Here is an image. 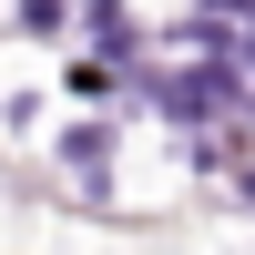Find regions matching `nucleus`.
<instances>
[{"label":"nucleus","instance_id":"obj_1","mask_svg":"<svg viewBox=\"0 0 255 255\" xmlns=\"http://www.w3.org/2000/svg\"><path fill=\"white\" fill-rule=\"evenodd\" d=\"M61 163L82 174V194H102V184H113V143H102V123H72V133H61Z\"/></svg>","mask_w":255,"mask_h":255}]
</instances>
